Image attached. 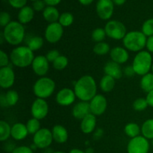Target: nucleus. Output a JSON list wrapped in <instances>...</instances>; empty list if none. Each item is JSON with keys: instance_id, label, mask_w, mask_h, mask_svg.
I'll return each mask as SVG.
<instances>
[{"instance_id": "nucleus-1", "label": "nucleus", "mask_w": 153, "mask_h": 153, "mask_svg": "<svg viewBox=\"0 0 153 153\" xmlns=\"http://www.w3.org/2000/svg\"><path fill=\"white\" fill-rule=\"evenodd\" d=\"M74 92L82 101L88 102L92 100L97 94V85L91 76H84L75 84Z\"/></svg>"}, {"instance_id": "nucleus-2", "label": "nucleus", "mask_w": 153, "mask_h": 153, "mask_svg": "<svg viewBox=\"0 0 153 153\" xmlns=\"http://www.w3.org/2000/svg\"><path fill=\"white\" fill-rule=\"evenodd\" d=\"M10 61L18 67H26L32 64L34 59V53L28 46H19L13 49L10 55Z\"/></svg>"}, {"instance_id": "nucleus-3", "label": "nucleus", "mask_w": 153, "mask_h": 153, "mask_svg": "<svg viewBox=\"0 0 153 153\" xmlns=\"http://www.w3.org/2000/svg\"><path fill=\"white\" fill-rule=\"evenodd\" d=\"M3 34L4 40L9 44L16 46L23 40L25 36V28L20 22L12 21L7 26L4 27Z\"/></svg>"}, {"instance_id": "nucleus-4", "label": "nucleus", "mask_w": 153, "mask_h": 153, "mask_svg": "<svg viewBox=\"0 0 153 153\" xmlns=\"http://www.w3.org/2000/svg\"><path fill=\"white\" fill-rule=\"evenodd\" d=\"M146 36L142 31H130L123 39L124 46L132 52L140 51L146 46Z\"/></svg>"}, {"instance_id": "nucleus-5", "label": "nucleus", "mask_w": 153, "mask_h": 153, "mask_svg": "<svg viewBox=\"0 0 153 153\" xmlns=\"http://www.w3.org/2000/svg\"><path fill=\"white\" fill-rule=\"evenodd\" d=\"M152 55L146 51H141L136 55L133 61L132 67L136 74L144 76L152 68Z\"/></svg>"}, {"instance_id": "nucleus-6", "label": "nucleus", "mask_w": 153, "mask_h": 153, "mask_svg": "<svg viewBox=\"0 0 153 153\" xmlns=\"http://www.w3.org/2000/svg\"><path fill=\"white\" fill-rule=\"evenodd\" d=\"M55 88V83L52 79L47 77H43L35 82L33 91L36 97L44 100L53 94Z\"/></svg>"}, {"instance_id": "nucleus-7", "label": "nucleus", "mask_w": 153, "mask_h": 153, "mask_svg": "<svg viewBox=\"0 0 153 153\" xmlns=\"http://www.w3.org/2000/svg\"><path fill=\"white\" fill-rule=\"evenodd\" d=\"M106 35L114 40L123 39L126 35V28L123 23L117 20H111L108 22L105 27Z\"/></svg>"}, {"instance_id": "nucleus-8", "label": "nucleus", "mask_w": 153, "mask_h": 153, "mask_svg": "<svg viewBox=\"0 0 153 153\" xmlns=\"http://www.w3.org/2000/svg\"><path fill=\"white\" fill-rule=\"evenodd\" d=\"M149 149V143L143 136L131 138L127 146L128 153H148Z\"/></svg>"}, {"instance_id": "nucleus-9", "label": "nucleus", "mask_w": 153, "mask_h": 153, "mask_svg": "<svg viewBox=\"0 0 153 153\" xmlns=\"http://www.w3.org/2000/svg\"><path fill=\"white\" fill-rule=\"evenodd\" d=\"M53 140L52 133L48 128H40L33 137V142L39 149L49 147Z\"/></svg>"}, {"instance_id": "nucleus-10", "label": "nucleus", "mask_w": 153, "mask_h": 153, "mask_svg": "<svg viewBox=\"0 0 153 153\" xmlns=\"http://www.w3.org/2000/svg\"><path fill=\"white\" fill-rule=\"evenodd\" d=\"M64 33L63 26L59 22L50 23L46 28L45 37L51 43H55L59 41Z\"/></svg>"}, {"instance_id": "nucleus-11", "label": "nucleus", "mask_w": 153, "mask_h": 153, "mask_svg": "<svg viewBox=\"0 0 153 153\" xmlns=\"http://www.w3.org/2000/svg\"><path fill=\"white\" fill-rule=\"evenodd\" d=\"M97 12L102 19H108L114 12V2L112 0H98L97 3Z\"/></svg>"}, {"instance_id": "nucleus-12", "label": "nucleus", "mask_w": 153, "mask_h": 153, "mask_svg": "<svg viewBox=\"0 0 153 153\" xmlns=\"http://www.w3.org/2000/svg\"><path fill=\"white\" fill-rule=\"evenodd\" d=\"M49 106L43 99H37L31 105V114L33 117L37 120H42L47 115Z\"/></svg>"}, {"instance_id": "nucleus-13", "label": "nucleus", "mask_w": 153, "mask_h": 153, "mask_svg": "<svg viewBox=\"0 0 153 153\" xmlns=\"http://www.w3.org/2000/svg\"><path fill=\"white\" fill-rule=\"evenodd\" d=\"M91 114L94 115H101L105 111L107 108V100L104 96L96 95L90 103Z\"/></svg>"}, {"instance_id": "nucleus-14", "label": "nucleus", "mask_w": 153, "mask_h": 153, "mask_svg": "<svg viewBox=\"0 0 153 153\" xmlns=\"http://www.w3.org/2000/svg\"><path fill=\"white\" fill-rule=\"evenodd\" d=\"M15 75L10 67H1L0 69V86L7 89L10 88L14 83Z\"/></svg>"}, {"instance_id": "nucleus-15", "label": "nucleus", "mask_w": 153, "mask_h": 153, "mask_svg": "<svg viewBox=\"0 0 153 153\" xmlns=\"http://www.w3.org/2000/svg\"><path fill=\"white\" fill-rule=\"evenodd\" d=\"M76 97V94L71 89L63 88L57 94L56 102L60 105H70L72 103L74 102Z\"/></svg>"}, {"instance_id": "nucleus-16", "label": "nucleus", "mask_w": 153, "mask_h": 153, "mask_svg": "<svg viewBox=\"0 0 153 153\" xmlns=\"http://www.w3.org/2000/svg\"><path fill=\"white\" fill-rule=\"evenodd\" d=\"M31 64L34 73H36L37 76H45L49 70V61L46 59V56H37L34 58Z\"/></svg>"}, {"instance_id": "nucleus-17", "label": "nucleus", "mask_w": 153, "mask_h": 153, "mask_svg": "<svg viewBox=\"0 0 153 153\" xmlns=\"http://www.w3.org/2000/svg\"><path fill=\"white\" fill-rule=\"evenodd\" d=\"M72 113H73V117L76 119L83 120L85 117L91 114L90 103L84 101L77 103L73 107Z\"/></svg>"}, {"instance_id": "nucleus-18", "label": "nucleus", "mask_w": 153, "mask_h": 153, "mask_svg": "<svg viewBox=\"0 0 153 153\" xmlns=\"http://www.w3.org/2000/svg\"><path fill=\"white\" fill-rule=\"evenodd\" d=\"M110 55L112 61L119 64H124L126 62L129 57L128 52L126 50V49L123 47H119V46H117V47L112 49L111 50Z\"/></svg>"}, {"instance_id": "nucleus-19", "label": "nucleus", "mask_w": 153, "mask_h": 153, "mask_svg": "<svg viewBox=\"0 0 153 153\" xmlns=\"http://www.w3.org/2000/svg\"><path fill=\"white\" fill-rule=\"evenodd\" d=\"M104 71L106 75L113 77L114 79H119L123 76V71L119 64L110 61L105 64Z\"/></svg>"}, {"instance_id": "nucleus-20", "label": "nucleus", "mask_w": 153, "mask_h": 153, "mask_svg": "<svg viewBox=\"0 0 153 153\" xmlns=\"http://www.w3.org/2000/svg\"><path fill=\"white\" fill-rule=\"evenodd\" d=\"M97 124L95 115L93 114H90L88 116L85 117L83 120H82L81 123V129L85 134H90L94 131Z\"/></svg>"}, {"instance_id": "nucleus-21", "label": "nucleus", "mask_w": 153, "mask_h": 153, "mask_svg": "<svg viewBox=\"0 0 153 153\" xmlns=\"http://www.w3.org/2000/svg\"><path fill=\"white\" fill-rule=\"evenodd\" d=\"M53 140L58 143H64L68 139V133L67 129L61 125H56L52 128Z\"/></svg>"}, {"instance_id": "nucleus-22", "label": "nucleus", "mask_w": 153, "mask_h": 153, "mask_svg": "<svg viewBox=\"0 0 153 153\" xmlns=\"http://www.w3.org/2000/svg\"><path fill=\"white\" fill-rule=\"evenodd\" d=\"M28 134L26 126L21 123H15L11 128V136L16 140H21L25 138Z\"/></svg>"}, {"instance_id": "nucleus-23", "label": "nucleus", "mask_w": 153, "mask_h": 153, "mask_svg": "<svg viewBox=\"0 0 153 153\" xmlns=\"http://www.w3.org/2000/svg\"><path fill=\"white\" fill-rule=\"evenodd\" d=\"M34 15V9L29 6H25L19 10L18 13V19L21 24H26L32 20Z\"/></svg>"}, {"instance_id": "nucleus-24", "label": "nucleus", "mask_w": 153, "mask_h": 153, "mask_svg": "<svg viewBox=\"0 0 153 153\" xmlns=\"http://www.w3.org/2000/svg\"><path fill=\"white\" fill-rule=\"evenodd\" d=\"M43 16L44 19L47 22L50 23L56 22L57 20L59 19L60 15L58 9L55 8L53 6H48L43 10Z\"/></svg>"}, {"instance_id": "nucleus-25", "label": "nucleus", "mask_w": 153, "mask_h": 153, "mask_svg": "<svg viewBox=\"0 0 153 153\" xmlns=\"http://www.w3.org/2000/svg\"><path fill=\"white\" fill-rule=\"evenodd\" d=\"M100 88L104 92H110L114 89L115 85V80L113 77L105 75L100 81Z\"/></svg>"}, {"instance_id": "nucleus-26", "label": "nucleus", "mask_w": 153, "mask_h": 153, "mask_svg": "<svg viewBox=\"0 0 153 153\" xmlns=\"http://www.w3.org/2000/svg\"><path fill=\"white\" fill-rule=\"evenodd\" d=\"M140 87L142 90L146 93L153 90V73H147L142 77L140 81Z\"/></svg>"}, {"instance_id": "nucleus-27", "label": "nucleus", "mask_w": 153, "mask_h": 153, "mask_svg": "<svg viewBox=\"0 0 153 153\" xmlns=\"http://www.w3.org/2000/svg\"><path fill=\"white\" fill-rule=\"evenodd\" d=\"M143 136L146 139L153 140V119L147 120L145 121L141 128Z\"/></svg>"}, {"instance_id": "nucleus-28", "label": "nucleus", "mask_w": 153, "mask_h": 153, "mask_svg": "<svg viewBox=\"0 0 153 153\" xmlns=\"http://www.w3.org/2000/svg\"><path fill=\"white\" fill-rule=\"evenodd\" d=\"M11 135V128L5 121L0 122V140L4 141Z\"/></svg>"}, {"instance_id": "nucleus-29", "label": "nucleus", "mask_w": 153, "mask_h": 153, "mask_svg": "<svg viewBox=\"0 0 153 153\" xmlns=\"http://www.w3.org/2000/svg\"><path fill=\"white\" fill-rule=\"evenodd\" d=\"M124 130H125L126 134L131 138H134V137L139 136V134L140 132V127L138 126L137 124L134 123L127 124Z\"/></svg>"}, {"instance_id": "nucleus-30", "label": "nucleus", "mask_w": 153, "mask_h": 153, "mask_svg": "<svg viewBox=\"0 0 153 153\" xmlns=\"http://www.w3.org/2000/svg\"><path fill=\"white\" fill-rule=\"evenodd\" d=\"M43 45V40L40 37H33L28 40V47L31 51H36L40 49Z\"/></svg>"}, {"instance_id": "nucleus-31", "label": "nucleus", "mask_w": 153, "mask_h": 153, "mask_svg": "<svg viewBox=\"0 0 153 153\" xmlns=\"http://www.w3.org/2000/svg\"><path fill=\"white\" fill-rule=\"evenodd\" d=\"M109 51H110V46L108 43H105V42L97 43L94 47V53L99 55H106Z\"/></svg>"}, {"instance_id": "nucleus-32", "label": "nucleus", "mask_w": 153, "mask_h": 153, "mask_svg": "<svg viewBox=\"0 0 153 153\" xmlns=\"http://www.w3.org/2000/svg\"><path fill=\"white\" fill-rule=\"evenodd\" d=\"M26 127L29 134H36L40 129V122H39V120L35 119V118L30 119L27 122Z\"/></svg>"}, {"instance_id": "nucleus-33", "label": "nucleus", "mask_w": 153, "mask_h": 153, "mask_svg": "<svg viewBox=\"0 0 153 153\" xmlns=\"http://www.w3.org/2000/svg\"><path fill=\"white\" fill-rule=\"evenodd\" d=\"M58 21H59L58 22H59L62 26H70V25H72V23L73 22V16L72 13H69V12H65V13H63L60 16Z\"/></svg>"}, {"instance_id": "nucleus-34", "label": "nucleus", "mask_w": 153, "mask_h": 153, "mask_svg": "<svg viewBox=\"0 0 153 153\" xmlns=\"http://www.w3.org/2000/svg\"><path fill=\"white\" fill-rule=\"evenodd\" d=\"M68 64V59L67 57L60 55L53 62V67L57 70H64Z\"/></svg>"}, {"instance_id": "nucleus-35", "label": "nucleus", "mask_w": 153, "mask_h": 153, "mask_svg": "<svg viewBox=\"0 0 153 153\" xmlns=\"http://www.w3.org/2000/svg\"><path fill=\"white\" fill-rule=\"evenodd\" d=\"M5 97L8 106L15 105L19 100V95H18L17 92L15 91H12V90L8 91L6 93Z\"/></svg>"}, {"instance_id": "nucleus-36", "label": "nucleus", "mask_w": 153, "mask_h": 153, "mask_svg": "<svg viewBox=\"0 0 153 153\" xmlns=\"http://www.w3.org/2000/svg\"><path fill=\"white\" fill-rule=\"evenodd\" d=\"M105 36L106 32L105 31V28L104 29L101 28H96L92 33V39L94 40V41L97 42V43H100L102 41Z\"/></svg>"}, {"instance_id": "nucleus-37", "label": "nucleus", "mask_w": 153, "mask_h": 153, "mask_svg": "<svg viewBox=\"0 0 153 153\" xmlns=\"http://www.w3.org/2000/svg\"><path fill=\"white\" fill-rule=\"evenodd\" d=\"M142 32L146 36H153V19H149L145 21L142 26Z\"/></svg>"}, {"instance_id": "nucleus-38", "label": "nucleus", "mask_w": 153, "mask_h": 153, "mask_svg": "<svg viewBox=\"0 0 153 153\" xmlns=\"http://www.w3.org/2000/svg\"><path fill=\"white\" fill-rule=\"evenodd\" d=\"M148 105H148L147 101H146V99L143 98L137 99L133 103V108H134V110L137 111H141L145 110Z\"/></svg>"}, {"instance_id": "nucleus-39", "label": "nucleus", "mask_w": 153, "mask_h": 153, "mask_svg": "<svg viewBox=\"0 0 153 153\" xmlns=\"http://www.w3.org/2000/svg\"><path fill=\"white\" fill-rule=\"evenodd\" d=\"M10 22V16L7 12L2 11L0 13V25L5 27Z\"/></svg>"}, {"instance_id": "nucleus-40", "label": "nucleus", "mask_w": 153, "mask_h": 153, "mask_svg": "<svg viewBox=\"0 0 153 153\" xmlns=\"http://www.w3.org/2000/svg\"><path fill=\"white\" fill-rule=\"evenodd\" d=\"M59 56H60L59 52H58V50L54 49V50H51L49 51V52H47V54H46V58L49 62L53 63L54 61H55Z\"/></svg>"}, {"instance_id": "nucleus-41", "label": "nucleus", "mask_w": 153, "mask_h": 153, "mask_svg": "<svg viewBox=\"0 0 153 153\" xmlns=\"http://www.w3.org/2000/svg\"><path fill=\"white\" fill-rule=\"evenodd\" d=\"M9 4L14 8H22L25 7L27 0H8Z\"/></svg>"}, {"instance_id": "nucleus-42", "label": "nucleus", "mask_w": 153, "mask_h": 153, "mask_svg": "<svg viewBox=\"0 0 153 153\" xmlns=\"http://www.w3.org/2000/svg\"><path fill=\"white\" fill-rule=\"evenodd\" d=\"M9 64V59L7 54L2 50L0 51V67H7Z\"/></svg>"}, {"instance_id": "nucleus-43", "label": "nucleus", "mask_w": 153, "mask_h": 153, "mask_svg": "<svg viewBox=\"0 0 153 153\" xmlns=\"http://www.w3.org/2000/svg\"><path fill=\"white\" fill-rule=\"evenodd\" d=\"M12 153H33V150L31 149V147L21 146L14 148L13 150L12 151Z\"/></svg>"}, {"instance_id": "nucleus-44", "label": "nucleus", "mask_w": 153, "mask_h": 153, "mask_svg": "<svg viewBox=\"0 0 153 153\" xmlns=\"http://www.w3.org/2000/svg\"><path fill=\"white\" fill-rule=\"evenodd\" d=\"M45 4H46V3L43 0H37L33 3V9L36 11H40V10H44L46 8Z\"/></svg>"}, {"instance_id": "nucleus-45", "label": "nucleus", "mask_w": 153, "mask_h": 153, "mask_svg": "<svg viewBox=\"0 0 153 153\" xmlns=\"http://www.w3.org/2000/svg\"><path fill=\"white\" fill-rule=\"evenodd\" d=\"M124 73L128 77H131V76H134V74H136L132 66L131 67V66H128L127 67H126L125 70H124Z\"/></svg>"}, {"instance_id": "nucleus-46", "label": "nucleus", "mask_w": 153, "mask_h": 153, "mask_svg": "<svg viewBox=\"0 0 153 153\" xmlns=\"http://www.w3.org/2000/svg\"><path fill=\"white\" fill-rule=\"evenodd\" d=\"M146 48L150 52L153 53V36L149 37L146 41Z\"/></svg>"}, {"instance_id": "nucleus-47", "label": "nucleus", "mask_w": 153, "mask_h": 153, "mask_svg": "<svg viewBox=\"0 0 153 153\" xmlns=\"http://www.w3.org/2000/svg\"><path fill=\"white\" fill-rule=\"evenodd\" d=\"M146 101H147L148 105L151 107L153 108V90L151 91L150 92L148 93V95L146 97Z\"/></svg>"}, {"instance_id": "nucleus-48", "label": "nucleus", "mask_w": 153, "mask_h": 153, "mask_svg": "<svg viewBox=\"0 0 153 153\" xmlns=\"http://www.w3.org/2000/svg\"><path fill=\"white\" fill-rule=\"evenodd\" d=\"M0 105H1V107H8V104L7 102L5 94H1V97H0Z\"/></svg>"}, {"instance_id": "nucleus-49", "label": "nucleus", "mask_w": 153, "mask_h": 153, "mask_svg": "<svg viewBox=\"0 0 153 153\" xmlns=\"http://www.w3.org/2000/svg\"><path fill=\"white\" fill-rule=\"evenodd\" d=\"M43 1H45V3H46L47 5L55 7V5H57V4H58L61 2V0H43Z\"/></svg>"}, {"instance_id": "nucleus-50", "label": "nucleus", "mask_w": 153, "mask_h": 153, "mask_svg": "<svg viewBox=\"0 0 153 153\" xmlns=\"http://www.w3.org/2000/svg\"><path fill=\"white\" fill-rule=\"evenodd\" d=\"M102 133H103L102 129H101V128H98V129L96 131V132L94 133V138L95 139L100 138V137H102Z\"/></svg>"}, {"instance_id": "nucleus-51", "label": "nucleus", "mask_w": 153, "mask_h": 153, "mask_svg": "<svg viewBox=\"0 0 153 153\" xmlns=\"http://www.w3.org/2000/svg\"><path fill=\"white\" fill-rule=\"evenodd\" d=\"M79 2L83 5H88L94 1V0H79Z\"/></svg>"}, {"instance_id": "nucleus-52", "label": "nucleus", "mask_w": 153, "mask_h": 153, "mask_svg": "<svg viewBox=\"0 0 153 153\" xmlns=\"http://www.w3.org/2000/svg\"><path fill=\"white\" fill-rule=\"evenodd\" d=\"M112 1H113L114 4H117V5H123L126 0H112Z\"/></svg>"}, {"instance_id": "nucleus-53", "label": "nucleus", "mask_w": 153, "mask_h": 153, "mask_svg": "<svg viewBox=\"0 0 153 153\" xmlns=\"http://www.w3.org/2000/svg\"><path fill=\"white\" fill-rule=\"evenodd\" d=\"M69 153H86V152H85L82 150H80V149H72V150H70Z\"/></svg>"}, {"instance_id": "nucleus-54", "label": "nucleus", "mask_w": 153, "mask_h": 153, "mask_svg": "<svg viewBox=\"0 0 153 153\" xmlns=\"http://www.w3.org/2000/svg\"><path fill=\"white\" fill-rule=\"evenodd\" d=\"M94 152V150H93L92 148H89L86 150V153H93Z\"/></svg>"}, {"instance_id": "nucleus-55", "label": "nucleus", "mask_w": 153, "mask_h": 153, "mask_svg": "<svg viewBox=\"0 0 153 153\" xmlns=\"http://www.w3.org/2000/svg\"><path fill=\"white\" fill-rule=\"evenodd\" d=\"M53 153H65V152H61V151H58V152H53Z\"/></svg>"}, {"instance_id": "nucleus-56", "label": "nucleus", "mask_w": 153, "mask_h": 153, "mask_svg": "<svg viewBox=\"0 0 153 153\" xmlns=\"http://www.w3.org/2000/svg\"><path fill=\"white\" fill-rule=\"evenodd\" d=\"M152 73H153V64H152Z\"/></svg>"}, {"instance_id": "nucleus-57", "label": "nucleus", "mask_w": 153, "mask_h": 153, "mask_svg": "<svg viewBox=\"0 0 153 153\" xmlns=\"http://www.w3.org/2000/svg\"><path fill=\"white\" fill-rule=\"evenodd\" d=\"M31 1H37V0H31Z\"/></svg>"}, {"instance_id": "nucleus-58", "label": "nucleus", "mask_w": 153, "mask_h": 153, "mask_svg": "<svg viewBox=\"0 0 153 153\" xmlns=\"http://www.w3.org/2000/svg\"><path fill=\"white\" fill-rule=\"evenodd\" d=\"M152 145H153V140H152Z\"/></svg>"}]
</instances>
